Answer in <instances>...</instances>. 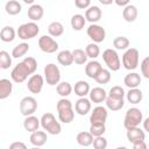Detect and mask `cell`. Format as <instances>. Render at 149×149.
Returning a JSON list of instances; mask_svg holds the SVG:
<instances>
[{"label": "cell", "instance_id": "cell-1", "mask_svg": "<svg viewBox=\"0 0 149 149\" xmlns=\"http://www.w3.org/2000/svg\"><path fill=\"white\" fill-rule=\"evenodd\" d=\"M37 69V62L33 57H26L21 63L14 66V69L10 72V78L15 83H23L28 76L35 73Z\"/></svg>", "mask_w": 149, "mask_h": 149}, {"label": "cell", "instance_id": "cell-2", "mask_svg": "<svg viewBox=\"0 0 149 149\" xmlns=\"http://www.w3.org/2000/svg\"><path fill=\"white\" fill-rule=\"evenodd\" d=\"M57 112H58V119L61 122L63 123H70L71 121H73L74 119V112L72 108V104L69 99L62 98L61 100H58L57 105H56Z\"/></svg>", "mask_w": 149, "mask_h": 149}, {"label": "cell", "instance_id": "cell-3", "mask_svg": "<svg viewBox=\"0 0 149 149\" xmlns=\"http://www.w3.org/2000/svg\"><path fill=\"white\" fill-rule=\"evenodd\" d=\"M40 125L42 126V128L44 130H47V133H49L51 135H57L62 130L61 123L56 120V118L52 113H44L40 120Z\"/></svg>", "mask_w": 149, "mask_h": 149}, {"label": "cell", "instance_id": "cell-4", "mask_svg": "<svg viewBox=\"0 0 149 149\" xmlns=\"http://www.w3.org/2000/svg\"><path fill=\"white\" fill-rule=\"evenodd\" d=\"M40 33V27L34 22H27V23H23L19 27L16 34L19 36V38L26 41V40H30V38H34L38 35Z\"/></svg>", "mask_w": 149, "mask_h": 149}, {"label": "cell", "instance_id": "cell-5", "mask_svg": "<svg viewBox=\"0 0 149 149\" xmlns=\"http://www.w3.org/2000/svg\"><path fill=\"white\" fill-rule=\"evenodd\" d=\"M142 120H143L142 112L136 107H132V108L127 109V112H126L125 120H123V126H125L126 129L132 128V127H137V126H140Z\"/></svg>", "mask_w": 149, "mask_h": 149}, {"label": "cell", "instance_id": "cell-6", "mask_svg": "<svg viewBox=\"0 0 149 149\" xmlns=\"http://www.w3.org/2000/svg\"><path fill=\"white\" fill-rule=\"evenodd\" d=\"M139 50L135 48H129L125 51L123 56H122V65L125 69L127 70H135L139 65Z\"/></svg>", "mask_w": 149, "mask_h": 149}, {"label": "cell", "instance_id": "cell-7", "mask_svg": "<svg viewBox=\"0 0 149 149\" xmlns=\"http://www.w3.org/2000/svg\"><path fill=\"white\" fill-rule=\"evenodd\" d=\"M102 59L106 63L107 68L112 71H118L121 68L120 57L114 49H106L102 52Z\"/></svg>", "mask_w": 149, "mask_h": 149}, {"label": "cell", "instance_id": "cell-8", "mask_svg": "<svg viewBox=\"0 0 149 149\" xmlns=\"http://www.w3.org/2000/svg\"><path fill=\"white\" fill-rule=\"evenodd\" d=\"M44 79L47 81V84L54 86L57 85L61 80V71L58 69V66L54 63H49L45 65L44 68Z\"/></svg>", "mask_w": 149, "mask_h": 149}, {"label": "cell", "instance_id": "cell-9", "mask_svg": "<svg viewBox=\"0 0 149 149\" xmlns=\"http://www.w3.org/2000/svg\"><path fill=\"white\" fill-rule=\"evenodd\" d=\"M38 47L43 52L54 54L58 50V43L50 35H43L38 38Z\"/></svg>", "mask_w": 149, "mask_h": 149}, {"label": "cell", "instance_id": "cell-10", "mask_svg": "<svg viewBox=\"0 0 149 149\" xmlns=\"http://www.w3.org/2000/svg\"><path fill=\"white\" fill-rule=\"evenodd\" d=\"M37 108V101L34 97H24L20 101V112L22 115L28 116L36 112Z\"/></svg>", "mask_w": 149, "mask_h": 149}, {"label": "cell", "instance_id": "cell-11", "mask_svg": "<svg viewBox=\"0 0 149 149\" xmlns=\"http://www.w3.org/2000/svg\"><path fill=\"white\" fill-rule=\"evenodd\" d=\"M86 33H87V36H88L94 43H101V42H104V40L106 38V31H105V29H104L101 26L95 24V23H92V24L87 28Z\"/></svg>", "mask_w": 149, "mask_h": 149}, {"label": "cell", "instance_id": "cell-12", "mask_svg": "<svg viewBox=\"0 0 149 149\" xmlns=\"http://www.w3.org/2000/svg\"><path fill=\"white\" fill-rule=\"evenodd\" d=\"M43 84H44V79L41 74H31L30 78L28 79V83H27V87L28 90L34 93V94H37L42 91L43 88Z\"/></svg>", "mask_w": 149, "mask_h": 149}, {"label": "cell", "instance_id": "cell-13", "mask_svg": "<svg viewBox=\"0 0 149 149\" xmlns=\"http://www.w3.org/2000/svg\"><path fill=\"white\" fill-rule=\"evenodd\" d=\"M107 109L106 107L104 106H97L93 108L92 113H91V116H90V122L91 123H95V122H101V123H105L106 120H107Z\"/></svg>", "mask_w": 149, "mask_h": 149}, {"label": "cell", "instance_id": "cell-14", "mask_svg": "<svg viewBox=\"0 0 149 149\" xmlns=\"http://www.w3.org/2000/svg\"><path fill=\"white\" fill-rule=\"evenodd\" d=\"M127 139L132 144L135 143V142H139V141H144L146 133L139 126L137 127H132V128L127 129Z\"/></svg>", "mask_w": 149, "mask_h": 149}, {"label": "cell", "instance_id": "cell-15", "mask_svg": "<svg viewBox=\"0 0 149 149\" xmlns=\"http://www.w3.org/2000/svg\"><path fill=\"white\" fill-rule=\"evenodd\" d=\"M90 109H91V100L85 97H80L74 104V111L79 115H86L90 112Z\"/></svg>", "mask_w": 149, "mask_h": 149}, {"label": "cell", "instance_id": "cell-16", "mask_svg": "<svg viewBox=\"0 0 149 149\" xmlns=\"http://www.w3.org/2000/svg\"><path fill=\"white\" fill-rule=\"evenodd\" d=\"M101 9L98 6H90L85 10V20L90 21L91 23H95L101 19Z\"/></svg>", "mask_w": 149, "mask_h": 149}, {"label": "cell", "instance_id": "cell-17", "mask_svg": "<svg viewBox=\"0 0 149 149\" xmlns=\"http://www.w3.org/2000/svg\"><path fill=\"white\" fill-rule=\"evenodd\" d=\"M88 94H90V100L93 101L94 104H101L102 101H105L107 97V93L102 87H93L92 90H90Z\"/></svg>", "mask_w": 149, "mask_h": 149}, {"label": "cell", "instance_id": "cell-18", "mask_svg": "<svg viewBox=\"0 0 149 149\" xmlns=\"http://www.w3.org/2000/svg\"><path fill=\"white\" fill-rule=\"evenodd\" d=\"M29 140H30V143L33 146H35V147H42V146L45 144V142L48 140L47 133L43 132V130H38L37 129V130H35V132L31 133Z\"/></svg>", "mask_w": 149, "mask_h": 149}, {"label": "cell", "instance_id": "cell-19", "mask_svg": "<svg viewBox=\"0 0 149 149\" xmlns=\"http://www.w3.org/2000/svg\"><path fill=\"white\" fill-rule=\"evenodd\" d=\"M101 69H102L101 64H100L98 61L92 59V61H90V62L85 65V73H86V76H87L88 78L94 79V77L98 74V72H99Z\"/></svg>", "mask_w": 149, "mask_h": 149}, {"label": "cell", "instance_id": "cell-20", "mask_svg": "<svg viewBox=\"0 0 149 149\" xmlns=\"http://www.w3.org/2000/svg\"><path fill=\"white\" fill-rule=\"evenodd\" d=\"M27 14H28V17H29L31 21L35 22V21H38V20H41V19L43 17L44 9H43V7H42L41 5L35 3V5H31V6L29 7Z\"/></svg>", "mask_w": 149, "mask_h": 149}, {"label": "cell", "instance_id": "cell-21", "mask_svg": "<svg viewBox=\"0 0 149 149\" xmlns=\"http://www.w3.org/2000/svg\"><path fill=\"white\" fill-rule=\"evenodd\" d=\"M123 84L128 88H135V87L140 86V84H141V76L136 72H130V73L126 74V77L123 79Z\"/></svg>", "mask_w": 149, "mask_h": 149}, {"label": "cell", "instance_id": "cell-22", "mask_svg": "<svg viewBox=\"0 0 149 149\" xmlns=\"http://www.w3.org/2000/svg\"><path fill=\"white\" fill-rule=\"evenodd\" d=\"M13 91V84L9 79H0V100H3L10 95Z\"/></svg>", "mask_w": 149, "mask_h": 149}, {"label": "cell", "instance_id": "cell-23", "mask_svg": "<svg viewBox=\"0 0 149 149\" xmlns=\"http://www.w3.org/2000/svg\"><path fill=\"white\" fill-rule=\"evenodd\" d=\"M23 127H24V129L27 132L33 133V132H35V130L38 129V127H40V120L37 119V116H35L33 114L31 115H28V116H26V119L23 121Z\"/></svg>", "mask_w": 149, "mask_h": 149}, {"label": "cell", "instance_id": "cell-24", "mask_svg": "<svg viewBox=\"0 0 149 149\" xmlns=\"http://www.w3.org/2000/svg\"><path fill=\"white\" fill-rule=\"evenodd\" d=\"M122 16L126 22H134L137 19V8L134 5H127L125 6L122 10Z\"/></svg>", "mask_w": 149, "mask_h": 149}, {"label": "cell", "instance_id": "cell-25", "mask_svg": "<svg viewBox=\"0 0 149 149\" xmlns=\"http://www.w3.org/2000/svg\"><path fill=\"white\" fill-rule=\"evenodd\" d=\"M57 61L61 65L63 66H69L73 63V57H72V52L70 50H62L58 52L57 55Z\"/></svg>", "mask_w": 149, "mask_h": 149}, {"label": "cell", "instance_id": "cell-26", "mask_svg": "<svg viewBox=\"0 0 149 149\" xmlns=\"http://www.w3.org/2000/svg\"><path fill=\"white\" fill-rule=\"evenodd\" d=\"M15 35H16V31L10 26H6L0 30V40L6 43L12 42L15 38Z\"/></svg>", "mask_w": 149, "mask_h": 149}, {"label": "cell", "instance_id": "cell-27", "mask_svg": "<svg viewBox=\"0 0 149 149\" xmlns=\"http://www.w3.org/2000/svg\"><path fill=\"white\" fill-rule=\"evenodd\" d=\"M73 90H74V94H77L79 98L80 97H86L90 92V85L85 80H78L74 84Z\"/></svg>", "mask_w": 149, "mask_h": 149}, {"label": "cell", "instance_id": "cell-28", "mask_svg": "<svg viewBox=\"0 0 149 149\" xmlns=\"http://www.w3.org/2000/svg\"><path fill=\"white\" fill-rule=\"evenodd\" d=\"M143 98V93L140 88L135 87V88H129V91L127 92V100L130 104H140L142 101Z\"/></svg>", "mask_w": 149, "mask_h": 149}, {"label": "cell", "instance_id": "cell-29", "mask_svg": "<svg viewBox=\"0 0 149 149\" xmlns=\"http://www.w3.org/2000/svg\"><path fill=\"white\" fill-rule=\"evenodd\" d=\"M105 101H106V106H107V108L111 109V111H120V109L123 107V105H125L123 98H122V99H118V98L106 97Z\"/></svg>", "mask_w": 149, "mask_h": 149}, {"label": "cell", "instance_id": "cell-30", "mask_svg": "<svg viewBox=\"0 0 149 149\" xmlns=\"http://www.w3.org/2000/svg\"><path fill=\"white\" fill-rule=\"evenodd\" d=\"M77 143L79 146H83V147H88L92 144L93 142V136L90 132H80L77 134Z\"/></svg>", "mask_w": 149, "mask_h": 149}, {"label": "cell", "instance_id": "cell-31", "mask_svg": "<svg viewBox=\"0 0 149 149\" xmlns=\"http://www.w3.org/2000/svg\"><path fill=\"white\" fill-rule=\"evenodd\" d=\"M21 9H22L21 3L16 0H9L5 5V10L8 15H17L21 12Z\"/></svg>", "mask_w": 149, "mask_h": 149}, {"label": "cell", "instance_id": "cell-32", "mask_svg": "<svg viewBox=\"0 0 149 149\" xmlns=\"http://www.w3.org/2000/svg\"><path fill=\"white\" fill-rule=\"evenodd\" d=\"M48 33H49V35L52 36V37H58V36L63 35V33H64V27H63V24H62L61 22L54 21V22H51V23L48 26Z\"/></svg>", "mask_w": 149, "mask_h": 149}, {"label": "cell", "instance_id": "cell-33", "mask_svg": "<svg viewBox=\"0 0 149 149\" xmlns=\"http://www.w3.org/2000/svg\"><path fill=\"white\" fill-rule=\"evenodd\" d=\"M85 22H86L85 16L81 14H74L71 17V27L73 30H77V31L81 30L85 26Z\"/></svg>", "mask_w": 149, "mask_h": 149}, {"label": "cell", "instance_id": "cell-34", "mask_svg": "<svg viewBox=\"0 0 149 149\" xmlns=\"http://www.w3.org/2000/svg\"><path fill=\"white\" fill-rule=\"evenodd\" d=\"M29 50V44L26 42H22L20 44H17L16 47H14L13 51H12V56L14 58H20L22 56H24Z\"/></svg>", "mask_w": 149, "mask_h": 149}, {"label": "cell", "instance_id": "cell-35", "mask_svg": "<svg viewBox=\"0 0 149 149\" xmlns=\"http://www.w3.org/2000/svg\"><path fill=\"white\" fill-rule=\"evenodd\" d=\"M56 90H57V93H58L62 98H65V97H68V95L71 94V92H72V86H71V84L68 83V81H62V83H58V84H57Z\"/></svg>", "mask_w": 149, "mask_h": 149}, {"label": "cell", "instance_id": "cell-36", "mask_svg": "<svg viewBox=\"0 0 149 149\" xmlns=\"http://www.w3.org/2000/svg\"><path fill=\"white\" fill-rule=\"evenodd\" d=\"M72 52V57H73V62L78 65H81V64H85L86 61H87V56H86V52L83 50V49H74Z\"/></svg>", "mask_w": 149, "mask_h": 149}, {"label": "cell", "instance_id": "cell-37", "mask_svg": "<svg viewBox=\"0 0 149 149\" xmlns=\"http://www.w3.org/2000/svg\"><path fill=\"white\" fill-rule=\"evenodd\" d=\"M129 40L125 36H118L113 40V45L116 50H126L129 47Z\"/></svg>", "mask_w": 149, "mask_h": 149}, {"label": "cell", "instance_id": "cell-38", "mask_svg": "<svg viewBox=\"0 0 149 149\" xmlns=\"http://www.w3.org/2000/svg\"><path fill=\"white\" fill-rule=\"evenodd\" d=\"M94 80H95L98 84H107V83L111 80V72H109V70L102 68V69L98 72V74L94 77Z\"/></svg>", "mask_w": 149, "mask_h": 149}, {"label": "cell", "instance_id": "cell-39", "mask_svg": "<svg viewBox=\"0 0 149 149\" xmlns=\"http://www.w3.org/2000/svg\"><path fill=\"white\" fill-rule=\"evenodd\" d=\"M106 132V127H105V123H101V122H95V123H91L90 126V133L92 134L93 137L95 136H100V135H104V133Z\"/></svg>", "mask_w": 149, "mask_h": 149}, {"label": "cell", "instance_id": "cell-40", "mask_svg": "<svg viewBox=\"0 0 149 149\" xmlns=\"http://www.w3.org/2000/svg\"><path fill=\"white\" fill-rule=\"evenodd\" d=\"M85 52H86V56L87 57H90L92 59H95L99 56V54H100V49H99V47H98L97 43H90V44L86 45Z\"/></svg>", "mask_w": 149, "mask_h": 149}, {"label": "cell", "instance_id": "cell-41", "mask_svg": "<svg viewBox=\"0 0 149 149\" xmlns=\"http://www.w3.org/2000/svg\"><path fill=\"white\" fill-rule=\"evenodd\" d=\"M10 65H12V57H10V55L7 51H5V50L0 51V69L6 70V69H9Z\"/></svg>", "mask_w": 149, "mask_h": 149}, {"label": "cell", "instance_id": "cell-42", "mask_svg": "<svg viewBox=\"0 0 149 149\" xmlns=\"http://www.w3.org/2000/svg\"><path fill=\"white\" fill-rule=\"evenodd\" d=\"M108 97L122 99V98L125 97V91H123V88H122L121 86H113V87H111V90H109Z\"/></svg>", "mask_w": 149, "mask_h": 149}, {"label": "cell", "instance_id": "cell-43", "mask_svg": "<svg viewBox=\"0 0 149 149\" xmlns=\"http://www.w3.org/2000/svg\"><path fill=\"white\" fill-rule=\"evenodd\" d=\"M92 144H93V147H94L95 149H105V148L107 147V140H106L102 135L95 136V137H93Z\"/></svg>", "mask_w": 149, "mask_h": 149}, {"label": "cell", "instance_id": "cell-44", "mask_svg": "<svg viewBox=\"0 0 149 149\" xmlns=\"http://www.w3.org/2000/svg\"><path fill=\"white\" fill-rule=\"evenodd\" d=\"M141 72L144 78H149V57H146L141 63Z\"/></svg>", "mask_w": 149, "mask_h": 149}, {"label": "cell", "instance_id": "cell-45", "mask_svg": "<svg viewBox=\"0 0 149 149\" xmlns=\"http://www.w3.org/2000/svg\"><path fill=\"white\" fill-rule=\"evenodd\" d=\"M74 5L79 9H86L91 5V0H74Z\"/></svg>", "mask_w": 149, "mask_h": 149}, {"label": "cell", "instance_id": "cell-46", "mask_svg": "<svg viewBox=\"0 0 149 149\" xmlns=\"http://www.w3.org/2000/svg\"><path fill=\"white\" fill-rule=\"evenodd\" d=\"M9 148H10V149H26L27 146H26L24 143H22V142H13V143L9 146Z\"/></svg>", "mask_w": 149, "mask_h": 149}, {"label": "cell", "instance_id": "cell-47", "mask_svg": "<svg viewBox=\"0 0 149 149\" xmlns=\"http://www.w3.org/2000/svg\"><path fill=\"white\" fill-rule=\"evenodd\" d=\"M133 148L134 149H147V144L144 141H139V142L133 143Z\"/></svg>", "mask_w": 149, "mask_h": 149}, {"label": "cell", "instance_id": "cell-48", "mask_svg": "<svg viewBox=\"0 0 149 149\" xmlns=\"http://www.w3.org/2000/svg\"><path fill=\"white\" fill-rule=\"evenodd\" d=\"M114 2H115L118 6H120V7H125V6L129 5L130 0H114Z\"/></svg>", "mask_w": 149, "mask_h": 149}, {"label": "cell", "instance_id": "cell-49", "mask_svg": "<svg viewBox=\"0 0 149 149\" xmlns=\"http://www.w3.org/2000/svg\"><path fill=\"white\" fill-rule=\"evenodd\" d=\"M99 2L102 3V5H105V6H108V5H111L112 2H114V0H99Z\"/></svg>", "mask_w": 149, "mask_h": 149}, {"label": "cell", "instance_id": "cell-50", "mask_svg": "<svg viewBox=\"0 0 149 149\" xmlns=\"http://www.w3.org/2000/svg\"><path fill=\"white\" fill-rule=\"evenodd\" d=\"M148 121H149V118L142 120V122H143V125H144V130H146V132H149V128H148Z\"/></svg>", "mask_w": 149, "mask_h": 149}, {"label": "cell", "instance_id": "cell-51", "mask_svg": "<svg viewBox=\"0 0 149 149\" xmlns=\"http://www.w3.org/2000/svg\"><path fill=\"white\" fill-rule=\"evenodd\" d=\"M34 1H35V0H23V2H24V3H28V5H33Z\"/></svg>", "mask_w": 149, "mask_h": 149}, {"label": "cell", "instance_id": "cell-52", "mask_svg": "<svg viewBox=\"0 0 149 149\" xmlns=\"http://www.w3.org/2000/svg\"><path fill=\"white\" fill-rule=\"evenodd\" d=\"M55 1H57V0H55Z\"/></svg>", "mask_w": 149, "mask_h": 149}]
</instances>
